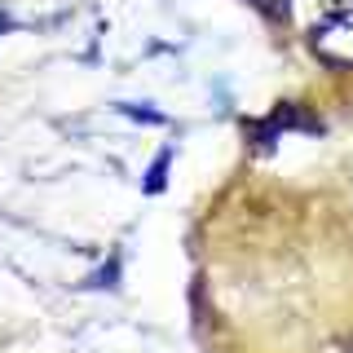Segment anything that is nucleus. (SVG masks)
I'll use <instances>...</instances> for the list:
<instances>
[{
  "label": "nucleus",
  "instance_id": "nucleus-1",
  "mask_svg": "<svg viewBox=\"0 0 353 353\" xmlns=\"http://www.w3.org/2000/svg\"><path fill=\"white\" fill-rule=\"evenodd\" d=\"M270 9V0H261ZM279 18H296L305 44L331 66H353V0H279Z\"/></svg>",
  "mask_w": 353,
  "mask_h": 353
},
{
  "label": "nucleus",
  "instance_id": "nucleus-2",
  "mask_svg": "<svg viewBox=\"0 0 353 353\" xmlns=\"http://www.w3.org/2000/svg\"><path fill=\"white\" fill-rule=\"evenodd\" d=\"M287 132V128H318L314 124V119H301V115H296V106H279V110H274V115L270 119H261V124H252V137H256L261 141V146H270V141H274V132Z\"/></svg>",
  "mask_w": 353,
  "mask_h": 353
},
{
  "label": "nucleus",
  "instance_id": "nucleus-3",
  "mask_svg": "<svg viewBox=\"0 0 353 353\" xmlns=\"http://www.w3.org/2000/svg\"><path fill=\"white\" fill-rule=\"evenodd\" d=\"M9 27V14H0V31H5Z\"/></svg>",
  "mask_w": 353,
  "mask_h": 353
}]
</instances>
